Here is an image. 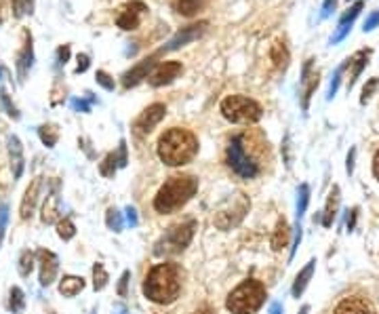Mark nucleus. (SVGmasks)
<instances>
[{
	"label": "nucleus",
	"mask_w": 379,
	"mask_h": 314,
	"mask_svg": "<svg viewBox=\"0 0 379 314\" xmlns=\"http://www.w3.org/2000/svg\"><path fill=\"white\" fill-rule=\"evenodd\" d=\"M57 234H60V239H64V241H70V239H74V234H76V228H74V224H72V219H62V221H57Z\"/></svg>",
	"instance_id": "nucleus-34"
},
{
	"label": "nucleus",
	"mask_w": 379,
	"mask_h": 314,
	"mask_svg": "<svg viewBox=\"0 0 379 314\" xmlns=\"http://www.w3.org/2000/svg\"><path fill=\"white\" fill-rule=\"evenodd\" d=\"M194 232H196V221L194 219L178 224V226H171L169 230L156 241L154 255H158V258H167V255L182 253L192 243Z\"/></svg>",
	"instance_id": "nucleus-5"
},
{
	"label": "nucleus",
	"mask_w": 379,
	"mask_h": 314,
	"mask_svg": "<svg viewBox=\"0 0 379 314\" xmlns=\"http://www.w3.org/2000/svg\"><path fill=\"white\" fill-rule=\"evenodd\" d=\"M198 154V139L192 131L173 127L158 139V156L169 167H182Z\"/></svg>",
	"instance_id": "nucleus-1"
},
{
	"label": "nucleus",
	"mask_w": 379,
	"mask_h": 314,
	"mask_svg": "<svg viewBox=\"0 0 379 314\" xmlns=\"http://www.w3.org/2000/svg\"><path fill=\"white\" fill-rule=\"evenodd\" d=\"M32 268H34V255L30 251H23L21 258H19V274L21 276H30Z\"/></svg>",
	"instance_id": "nucleus-37"
},
{
	"label": "nucleus",
	"mask_w": 379,
	"mask_h": 314,
	"mask_svg": "<svg viewBox=\"0 0 379 314\" xmlns=\"http://www.w3.org/2000/svg\"><path fill=\"white\" fill-rule=\"evenodd\" d=\"M299 241H302V226L297 224V228H295V241H293V247H291V260H293V255H295V251L299 247Z\"/></svg>",
	"instance_id": "nucleus-51"
},
{
	"label": "nucleus",
	"mask_w": 379,
	"mask_h": 314,
	"mask_svg": "<svg viewBox=\"0 0 379 314\" xmlns=\"http://www.w3.org/2000/svg\"><path fill=\"white\" fill-rule=\"evenodd\" d=\"M23 306H25L23 291H21L19 287H13V289H11V298H9V310L17 314V312H21V310H23Z\"/></svg>",
	"instance_id": "nucleus-36"
},
{
	"label": "nucleus",
	"mask_w": 379,
	"mask_h": 314,
	"mask_svg": "<svg viewBox=\"0 0 379 314\" xmlns=\"http://www.w3.org/2000/svg\"><path fill=\"white\" fill-rule=\"evenodd\" d=\"M127 221H129V226L131 228H135L137 224H139V219H137V211H135V207H127Z\"/></svg>",
	"instance_id": "nucleus-50"
},
{
	"label": "nucleus",
	"mask_w": 379,
	"mask_h": 314,
	"mask_svg": "<svg viewBox=\"0 0 379 314\" xmlns=\"http://www.w3.org/2000/svg\"><path fill=\"white\" fill-rule=\"evenodd\" d=\"M145 13H148V5L141 3V0H131V3L121 7V13H119V17H116V25L127 32L137 30L139 23H141V17Z\"/></svg>",
	"instance_id": "nucleus-10"
},
{
	"label": "nucleus",
	"mask_w": 379,
	"mask_h": 314,
	"mask_svg": "<svg viewBox=\"0 0 379 314\" xmlns=\"http://www.w3.org/2000/svg\"><path fill=\"white\" fill-rule=\"evenodd\" d=\"M354 156H356V150L352 148V150H350V154H347V165H345V169H347L350 176L354 173Z\"/></svg>",
	"instance_id": "nucleus-52"
},
{
	"label": "nucleus",
	"mask_w": 379,
	"mask_h": 314,
	"mask_svg": "<svg viewBox=\"0 0 379 314\" xmlns=\"http://www.w3.org/2000/svg\"><path fill=\"white\" fill-rule=\"evenodd\" d=\"M95 80H97V84H101V87L106 89V91H114V78L108 74V72H103V70H97V74H95Z\"/></svg>",
	"instance_id": "nucleus-40"
},
{
	"label": "nucleus",
	"mask_w": 379,
	"mask_h": 314,
	"mask_svg": "<svg viewBox=\"0 0 379 314\" xmlns=\"http://www.w3.org/2000/svg\"><path fill=\"white\" fill-rule=\"evenodd\" d=\"M335 9H337V0H325L323 3V17H331Z\"/></svg>",
	"instance_id": "nucleus-49"
},
{
	"label": "nucleus",
	"mask_w": 379,
	"mask_h": 314,
	"mask_svg": "<svg viewBox=\"0 0 379 314\" xmlns=\"http://www.w3.org/2000/svg\"><path fill=\"white\" fill-rule=\"evenodd\" d=\"M373 171H375V178L379 180V152L375 154V160H373Z\"/></svg>",
	"instance_id": "nucleus-55"
},
{
	"label": "nucleus",
	"mask_w": 379,
	"mask_h": 314,
	"mask_svg": "<svg viewBox=\"0 0 379 314\" xmlns=\"http://www.w3.org/2000/svg\"><path fill=\"white\" fill-rule=\"evenodd\" d=\"M164 117H167V106H164V104H152V106H148V108H145V110L139 114L137 121H135V125H133L135 135H137V137L148 135Z\"/></svg>",
	"instance_id": "nucleus-11"
},
{
	"label": "nucleus",
	"mask_w": 379,
	"mask_h": 314,
	"mask_svg": "<svg viewBox=\"0 0 379 314\" xmlns=\"http://www.w3.org/2000/svg\"><path fill=\"white\" fill-rule=\"evenodd\" d=\"M228 165L234 173H239L245 180H253L259 176V162L255 156L247 150V135H234L228 146Z\"/></svg>",
	"instance_id": "nucleus-7"
},
{
	"label": "nucleus",
	"mask_w": 379,
	"mask_h": 314,
	"mask_svg": "<svg viewBox=\"0 0 379 314\" xmlns=\"http://www.w3.org/2000/svg\"><path fill=\"white\" fill-rule=\"evenodd\" d=\"M337 209H339V188L335 186L329 194V201H327V207H325V215H323V226H331L335 215H337Z\"/></svg>",
	"instance_id": "nucleus-27"
},
{
	"label": "nucleus",
	"mask_w": 379,
	"mask_h": 314,
	"mask_svg": "<svg viewBox=\"0 0 379 314\" xmlns=\"http://www.w3.org/2000/svg\"><path fill=\"white\" fill-rule=\"evenodd\" d=\"M289 239H291V230H289L286 221H284V219H280V221L276 224L274 234H272V249H274V251H280L282 247H286V245H289Z\"/></svg>",
	"instance_id": "nucleus-28"
},
{
	"label": "nucleus",
	"mask_w": 379,
	"mask_h": 314,
	"mask_svg": "<svg viewBox=\"0 0 379 314\" xmlns=\"http://www.w3.org/2000/svg\"><path fill=\"white\" fill-rule=\"evenodd\" d=\"M308 203H310V186L302 184L299 186V194H297V219H302V215L306 213Z\"/></svg>",
	"instance_id": "nucleus-33"
},
{
	"label": "nucleus",
	"mask_w": 379,
	"mask_h": 314,
	"mask_svg": "<svg viewBox=\"0 0 379 314\" xmlns=\"http://www.w3.org/2000/svg\"><path fill=\"white\" fill-rule=\"evenodd\" d=\"M211 0H173V11L182 17H194L205 9Z\"/></svg>",
	"instance_id": "nucleus-23"
},
{
	"label": "nucleus",
	"mask_w": 379,
	"mask_h": 314,
	"mask_svg": "<svg viewBox=\"0 0 379 314\" xmlns=\"http://www.w3.org/2000/svg\"><path fill=\"white\" fill-rule=\"evenodd\" d=\"M40 188H42V178H36L30 186H27L25 194H23V201H21V219H27V217H32L34 213V207L38 203V196H40Z\"/></svg>",
	"instance_id": "nucleus-20"
},
{
	"label": "nucleus",
	"mask_w": 379,
	"mask_h": 314,
	"mask_svg": "<svg viewBox=\"0 0 379 314\" xmlns=\"http://www.w3.org/2000/svg\"><path fill=\"white\" fill-rule=\"evenodd\" d=\"M377 25H379V9H375V11L367 17L365 25H363V30H365V32H373Z\"/></svg>",
	"instance_id": "nucleus-44"
},
{
	"label": "nucleus",
	"mask_w": 379,
	"mask_h": 314,
	"mask_svg": "<svg viewBox=\"0 0 379 314\" xmlns=\"http://www.w3.org/2000/svg\"><path fill=\"white\" fill-rule=\"evenodd\" d=\"M266 302V287L255 278L241 282L228 298V310L232 314H255Z\"/></svg>",
	"instance_id": "nucleus-4"
},
{
	"label": "nucleus",
	"mask_w": 379,
	"mask_h": 314,
	"mask_svg": "<svg viewBox=\"0 0 379 314\" xmlns=\"http://www.w3.org/2000/svg\"><path fill=\"white\" fill-rule=\"evenodd\" d=\"M11 9L15 17H25L32 15L34 11V0H11Z\"/></svg>",
	"instance_id": "nucleus-30"
},
{
	"label": "nucleus",
	"mask_w": 379,
	"mask_h": 314,
	"mask_svg": "<svg viewBox=\"0 0 379 314\" xmlns=\"http://www.w3.org/2000/svg\"><path fill=\"white\" fill-rule=\"evenodd\" d=\"M116 167H119V160H116V152H110V154L103 158V162L99 165V173H101L103 178H114Z\"/></svg>",
	"instance_id": "nucleus-32"
},
{
	"label": "nucleus",
	"mask_w": 379,
	"mask_h": 314,
	"mask_svg": "<svg viewBox=\"0 0 379 314\" xmlns=\"http://www.w3.org/2000/svg\"><path fill=\"white\" fill-rule=\"evenodd\" d=\"M38 135H40V141L47 146V148H53L57 144V139H60V131H57L53 125H42L38 127Z\"/></svg>",
	"instance_id": "nucleus-29"
},
{
	"label": "nucleus",
	"mask_w": 379,
	"mask_h": 314,
	"mask_svg": "<svg viewBox=\"0 0 379 314\" xmlns=\"http://www.w3.org/2000/svg\"><path fill=\"white\" fill-rule=\"evenodd\" d=\"M182 72H184L182 62H162L160 66H156L150 72L148 82L152 84V87H164V84H171L175 78H180Z\"/></svg>",
	"instance_id": "nucleus-15"
},
{
	"label": "nucleus",
	"mask_w": 379,
	"mask_h": 314,
	"mask_svg": "<svg viewBox=\"0 0 379 314\" xmlns=\"http://www.w3.org/2000/svg\"><path fill=\"white\" fill-rule=\"evenodd\" d=\"M356 215H358V209H352V215L347 217V230H354V224H356Z\"/></svg>",
	"instance_id": "nucleus-53"
},
{
	"label": "nucleus",
	"mask_w": 379,
	"mask_h": 314,
	"mask_svg": "<svg viewBox=\"0 0 379 314\" xmlns=\"http://www.w3.org/2000/svg\"><path fill=\"white\" fill-rule=\"evenodd\" d=\"M308 312H310V308H308V306H304V308H302V312H299V314H308Z\"/></svg>",
	"instance_id": "nucleus-59"
},
{
	"label": "nucleus",
	"mask_w": 379,
	"mask_h": 314,
	"mask_svg": "<svg viewBox=\"0 0 379 314\" xmlns=\"http://www.w3.org/2000/svg\"><path fill=\"white\" fill-rule=\"evenodd\" d=\"M106 224H108L110 230L121 232V230H123V226H125L123 213H121L119 209H108V213H106Z\"/></svg>",
	"instance_id": "nucleus-31"
},
{
	"label": "nucleus",
	"mask_w": 379,
	"mask_h": 314,
	"mask_svg": "<svg viewBox=\"0 0 379 314\" xmlns=\"http://www.w3.org/2000/svg\"><path fill=\"white\" fill-rule=\"evenodd\" d=\"M60 217V182H53L51 184V192L45 201V207H42V224H53Z\"/></svg>",
	"instance_id": "nucleus-19"
},
{
	"label": "nucleus",
	"mask_w": 379,
	"mask_h": 314,
	"mask_svg": "<svg viewBox=\"0 0 379 314\" xmlns=\"http://www.w3.org/2000/svg\"><path fill=\"white\" fill-rule=\"evenodd\" d=\"M194 314H215V310L211 306H200Z\"/></svg>",
	"instance_id": "nucleus-54"
},
{
	"label": "nucleus",
	"mask_w": 379,
	"mask_h": 314,
	"mask_svg": "<svg viewBox=\"0 0 379 314\" xmlns=\"http://www.w3.org/2000/svg\"><path fill=\"white\" fill-rule=\"evenodd\" d=\"M3 5H5V0H0V21H3Z\"/></svg>",
	"instance_id": "nucleus-58"
},
{
	"label": "nucleus",
	"mask_w": 379,
	"mask_h": 314,
	"mask_svg": "<svg viewBox=\"0 0 379 314\" xmlns=\"http://www.w3.org/2000/svg\"><path fill=\"white\" fill-rule=\"evenodd\" d=\"M314 268H316V260H310L306 264V268L297 274V278L293 282V291H291V293H293V298H299L304 293V289L308 287V282H310V278L314 274Z\"/></svg>",
	"instance_id": "nucleus-25"
},
{
	"label": "nucleus",
	"mask_w": 379,
	"mask_h": 314,
	"mask_svg": "<svg viewBox=\"0 0 379 314\" xmlns=\"http://www.w3.org/2000/svg\"><path fill=\"white\" fill-rule=\"evenodd\" d=\"M198 192V180L194 176H173L169 178L154 198V209L158 213H173L182 209Z\"/></svg>",
	"instance_id": "nucleus-3"
},
{
	"label": "nucleus",
	"mask_w": 379,
	"mask_h": 314,
	"mask_svg": "<svg viewBox=\"0 0 379 314\" xmlns=\"http://www.w3.org/2000/svg\"><path fill=\"white\" fill-rule=\"evenodd\" d=\"M270 60L274 62V66L278 70H284L289 66V60H291V55H289V49L284 43H274L272 49H270Z\"/></svg>",
	"instance_id": "nucleus-26"
},
{
	"label": "nucleus",
	"mask_w": 379,
	"mask_h": 314,
	"mask_svg": "<svg viewBox=\"0 0 379 314\" xmlns=\"http://www.w3.org/2000/svg\"><path fill=\"white\" fill-rule=\"evenodd\" d=\"M270 314H282V306L280 304H272L270 306Z\"/></svg>",
	"instance_id": "nucleus-56"
},
{
	"label": "nucleus",
	"mask_w": 379,
	"mask_h": 314,
	"mask_svg": "<svg viewBox=\"0 0 379 314\" xmlns=\"http://www.w3.org/2000/svg\"><path fill=\"white\" fill-rule=\"evenodd\" d=\"M207 27H209V21H205V19L198 21V23H190V25L182 27V30H178V32H175V34L171 36V40H169L167 45H162V47L156 51V55L160 57V55H164V53L178 51V49H182V47H186V45H190V43L202 38V36H205V32H207Z\"/></svg>",
	"instance_id": "nucleus-8"
},
{
	"label": "nucleus",
	"mask_w": 379,
	"mask_h": 314,
	"mask_svg": "<svg viewBox=\"0 0 379 314\" xmlns=\"http://www.w3.org/2000/svg\"><path fill=\"white\" fill-rule=\"evenodd\" d=\"M343 72H345V62L335 70V74H333V78H331V84H329V91H327V99H333L335 97V93H337V89H339V82H341V76H343Z\"/></svg>",
	"instance_id": "nucleus-38"
},
{
	"label": "nucleus",
	"mask_w": 379,
	"mask_h": 314,
	"mask_svg": "<svg viewBox=\"0 0 379 314\" xmlns=\"http://www.w3.org/2000/svg\"><path fill=\"white\" fill-rule=\"evenodd\" d=\"M84 289V278L80 276H64L60 282V293L64 298H74Z\"/></svg>",
	"instance_id": "nucleus-24"
},
{
	"label": "nucleus",
	"mask_w": 379,
	"mask_h": 314,
	"mask_svg": "<svg viewBox=\"0 0 379 314\" xmlns=\"http://www.w3.org/2000/svg\"><path fill=\"white\" fill-rule=\"evenodd\" d=\"M182 291V270L178 264H158L143 282V293L154 304H171Z\"/></svg>",
	"instance_id": "nucleus-2"
},
{
	"label": "nucleus",
	"mask_w": 379,
	"mask_h": 314,
	"mask_svg": "<svg viewBox=\"0 0 379 314\" xmlns=\"http://www.w3.org/2000/svg\"><path fill=\"white\" fill-rule=\"evenodd\" d=\"M369 57H371V49H360L356 51L350 60H345V70H347V91L356 84V78L360 76V72L367 68L369 64Z\"/></svg>",
	"instance_id": "nucleus-18"
},
{
	"label": "nucleus",
	"mask_w": 379,
	"mask_h": 314,
	"mask_svg": "<svg viewBox=\"0 0 379 314\" xmlns=\"http://www.w3.org/2000/svg\"><path fill=\"white\" fill-rule=\"evenodd\" d=\"M0 99H3V106H5V110H7L9 117H13V119H19V112H17V108L11 104V99H9L7 91H0Z\"/></svg>",
	"instance_id": "nucleus-43"
},
{
	"label": "nucleus",
	"mask_w": 379,
	"mask_h": 314,
	"mask_svg": "<svg viewBox=\"0 0 379 314\" xmlns=\"http://www.w3.org/2000/svg\"><path fill=\"white\" fill-rule=\"evenodd\" d=\"M318 70L314 68V60H308L304 64L302 70V80H299V99H302V108L308 110L310 108V99L314 95V91L318 89Z\"/></svg>",
	"instance_id": "nucleus-13"
},
{
	"label": "nucleus",
	"mask_w": 379,
	"mask_h": 314,
	"mask_svg": "<svg viewBox=\"0 0 379 314\" xmlns=\"http://www.w3.org/2000/svg\"><path fill=\"white\" fill-rule=\"evenodd\" d=\"M0 78H3V68H0Z\"/></svg>",
	"instance_id": "nucleus-60"
},
{
	"label": "nucleus",
	"mask_w": 379,
	"mask_h": 314,
	"mask_svg": "<svg viewBox=\"0 0 379 314\" xmlns=\"http://www.w3.org/2000/svg\"><path fill=\"white\" fill-rule=\"evenodd\" d=\"M38 264H40V285L42 287H49L57 276V270H60V260H57V255L53 251L40 249L38 251Z\"/></svg>",
	"instance_id": "nucleus-17"
},
{
	"label": "nucleus",
	"mask_w": 379,
	"mask_h": 314,
	"mask_svg": "<svg viewBox=\"0 0 379 314\" xmlns=\"http://www.w3.org/2000/svg\"><path fill=\"white\" fill-rule=\"evenodd\" d=\"M70 45H64V47H60L57 49V66H66L68 64V60H70Z\"/></svg>",
	"instance_id": "nucleus-45"
},
{
	"label": "nucleus",
	"mask_w": 379,
	"mask_h": 314,
	"mask_svg": "<svg viewBox=\"0 0 379 314\" xmlns=\"http://www.w3.org/2000/svg\"><path fill=\"white\" fill-rule=\"evenodd\" d=\"M9 154H11V169H13V178L19 180L21 173H23V146H21V141L19 137L11 135L9 137Z\"/></svg>",
	"instance_id": "nucleus-22"
},
{
	"label": "nucleus",
	"mask_w": 379,
	"mask_h": 314,
	"mask_svg": "<svg viewBox=\"0 0 379 314\" xmlns=\"http://www.w3.org/2000/svg\"><path fill=\"white\" fill-rule=\"evenodd\" d=\"M116 160H119V167H127V141L121 139L119 152H116Z\"/></svg>",
	"instance_id": "nucleus-47"
},
{
	"label": "nucleus",
	"mask_w": 379,
	"mask_h": 314,
	"mask_svg": "<svg viewBox=\"0 0 379 314\" xmlns=\"http://www.w3.org/2000/svg\"><path fill=\"white\" fill-rule=\"evenodd\" d=\"M156 60H158V55L152 53V55L145 57V60H141L139 64H135L131 70H127L123 74V87L125 89H131V87H137L139 82H143L145 78L150 76V72L156 68Z\"/></svg>",
	"instance_id": "nucleus-14"
},
{
	"label": "nucleus",
	"mask_w": 379,
	"mask_h": 314,
	"mask_svg": "<svg viewBox=\"0 0 379 314\" xmlns=\"http://www.w3.org/2000/svg\"><path fill=\"white\" fill-rule=\"evenodd\" d=\"M249 198L245 194H236L232 201L228 203V207L219 209V213L215 215V226L221 228V230H230L243 221L245 213L249 211Z\"/></svg>",
	"instance_id": "nucleus-9"
},
{
	"label": "nucleus",
	"mask_w": 379,
	"mask_h": 314,
	"mask_svg": "<svg viewBox=\"0 0 379 314\" xmlns=\"http://www.w3.org/2000/svg\"><path fill=\"white\" fill-rule=\"evenodd\" d=\"M379 87V78H371L367 84H365V89H363V97H360V104H367L371 97H373V93H375V89Z\"/></svg>",
	"instance_id": "nucleus-41"
},
{
	"label": "nucleus",
	"mask_w": 379,
	"mask_h": 314,
	"mask_svg": "<svg viewBox=\"0 0 379 314\" xmlns=\"http://www.w3.org/2000/svg\"><path fill=\"white\" fill-rule=\"evenodd\" d=\"M335 314H375V310L363 298H347L335 308Z\"/></svg>",
	"instance_id": "nucleus-21"
},
{
	"label": "nucleus",
	"mask_w": 379,
	"mask_h": 314,
	"mask_svg": "<svg viewBox=\"0 0 379 314\" xmlns=\"http://www.w3.org/2000/svg\"><path fill=\"white\" fill-rule=\"evenodd\" d=\"M221 114H223V119H228L230 123L251 125V123H257L261 117H264V110H261V106L251 97L228 95L221 101Z\"/></svg>",
	"instance_id": "nucleus-6"
},
{
	"label": "nucleus",
	"mask_w": 379,
	"mask_h": 314,
	"mask_svg": "<svg viewBox=\"0 0 379 314\" xmlns=\"http://www.w3.org/2000/svg\"><path fill=\"white\" fill-rule=\"evenodd\" d=\"M129 278H131V272H129V270H125V272H123V276H121V282H119V295H121V298H125V295H127V285H129Z\"/></svg>",
	"instance_id": "nucleus-48"
},
{
	"label": "nucleus",
	"mask_w": 379,
	"mask_h": 314,
	"mask_svg": "<svg viewBox=\"0 0 379 314\" xmlns=\"http://www.w3.org/2000/svg\"><path fill=\"white\" fill-rule=\"evenodd\" d=\"M363 7H365V3H363V0H358V3H356L354 7H350V11H345V13L341 15L339 23H337V27H335V32H333V36H331V40H329L331 45L341 43V40L350 34V30H352V25H354L356 17L360 15Z\"/></svg>",
	"instance_id": "nucleus-16"
},
{
	"label": "nucleus",
	"mask_w": 379,
	"mask_h": 314,
	"mask_svg": "<svg viewBox=\"0 0 379 314\" xmlns=\"http://www.w3.org/2000/svg\"><path fill=\"white\" fill-rule=\"evenodd\" d=\"M21 49L17 53V60H15V68H17V78L19 82H25L27 74H30L32 66H34V40L30 30H23L21 32Z\"/></svg>",
	"instance_id": "nucleus-12"
},
{
	"label": "nucleus",
	"mask_w": 379,
	"mask_h": 314,
	"mask_svg": "<svg viewBox=\"0 0 379 314\" xmlns=\"http://www.w3.org/2000/svg\"><path fill=\"white\" fill-rule=\"evenodd\" d=\"M114 314H129V312H127V308H125V306H119V308L114 310Z\"/></svg>",
	"instance_id": "nucleus-57"
},
{
	"label": "nucleus",
	"mask_w": 379,
	"mask_h": 314,
	"mask_svg": "<svg viewBox=\"0 0 379 314\" xmlns=\"http://www.w3.org/2000/svg\"><path fill=\"white\" fill-rule=\"evenodd\" d=\"M93 104H95V97L91 93H86V99H72V108L76 112H91Z\"/></svg>",
	"instance_id": "nucleus-39"
},
{
	"label": "nucleus",
	"mask_w": 379,
	"mask_h": 314,
	"mask_svg": "<svg viewBox=\"0 0 379 314\" xmlns=\"http://www.w3.org/2000/svg\"><path fill=\"white\" fill-rule=\"evenodd\" d=\"M7 221H9V207L7 205H0V243H3V239H5Z\"/></svg>",
	"instance_id": "nucleus-42"
},
{
	"label": "nucleus",
	"mask_w": 379,
	"mask_h": 314,
	"mask_svg": "<svg viewBox=\"0 0 379 314\" xmlns=\"http://www.w3.org/2000/svg\"><path fill=\"white\" fill-rule=\"evenodd\" d=\"M108 285V272L103 268V264H95L93 266V287L95 291H101Z\"/></svg>",
	"instance_id": "nucleus-35"
},
{
	"label": "nucleus",
	"mask_w": 379,
	"mask_h": 314,
	"mask_svg": "<svg viewBox=\"0 0 379 314\" xmlns=\"http://www.w3.org/2000/svg\"><path fill=\"white\" fill-rule=\"evenodd\" d=\"M347 3H350V0H347Z\"/></svg>",
	"instance_id": "nucleus-61"
},
{
	"label": "nucleus",
	"mask_w": 379,
	"mask_h": 314,
	"mask_svg": "<svg viewBox=\"0 0 379 314\" xmlns=\"http://www.w3.org/2000/svg\"><path fill=\"white\" fill-rule=\"evenodd\" d=\"M89 66H91V60H89V55H78V64H76V74H82V72H86L89 70Z\"/></svg>",
	"instance_id": "nucleus-46"
}]
</instances>
